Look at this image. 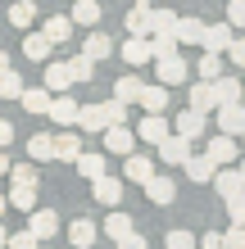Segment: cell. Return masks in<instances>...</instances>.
I'll return each instance as SVG.
<instances>
[{
	"instance_id": "6da1fadb",
	"label": "cell",
	"mask_w": 245,
	"mask_h": 249,
	"mask_svg": "<svg viewBox=\"0 0 245 249\" xmlns=\"http://www.w3.org/2000/svg\"><path fill=\"white\" fill-rule=\"evenodd\" d=\"M9 177H14V186H9L5 204L19 209V213H32L37 209V172L27 168V163H19V168H9Z\"/></svg>"
},
{
	"instance_id": "7a4b0ae2",
	"label": "cell",
	"mask_w": 245,
	"mask_h": 249,
	"mask_svg": "<svg viewBox=\"0 0 245 249\" xmlns=\"http://www.w3.org/2000/svg\"><path fill=\"white\" fill-rule=\"evenodd\" d=\"M150 59H154V77H159V86H182V82H186V72H191V68H186V59L177 54V46L154 50Z\"/></svg>"
},
{
	"instance_id": "3957f363",
	"label": "cell",
	"mask_w": 245,
	"mask_h": 249,
	"mask_svg": "<svg viewBox=\"0 0 245 249\" xmlns=\"http://www.w3.org/2000/svg\"><path fill=\"white\" fill-rule=\"evenodd\" d=\"M172 131H177V136H186V141H200V136L209 131V113H200V109L186 105L177 118H172Z\"/></svg>"
},
{
	"instance_id": "277c9868",
	"label": "cell",
	"mask_w": 245,
	"mask_h": 249,
	"mask_svg": "<svg viewBox=\"0 0 245 249\" xmlns=\"http://www.w3.org/2000/svg\"><path fill=\"white\" fill-rule=\"evenodd\" d=\"M100 136H105V150H109V154H132V150H136V131L127 127V123H109Z\"/></svg>"
},
{
	"instance_id": "5b68a950",
	"label": "cell",
	"mask_w": 245,
	"mask_h": 249,
	"mask_svg": "<svg viewBox=\"0 0 245 249\" xmlns=\"http://www.w3.org/2000/svg\"><path fill=\"white\" fill-rule=\"evenodd\" d=\"M213 113H218V131L223 136H241L245 131V105L241 100H227V105H218Z\"/></svg>"
},
{
	"instance_id": "8992f818",
	"label": "cell",
	"mask_w": 245,
	"mask_h": 249,
	"mask_svg": "<svg viewBox=\"0 0 245 249\" xmlns=\"http://www.w3.org/2000/svg\"><path fill=\"white\" fill-rule=\"evenodd\" d=\"M154 145H159V159H164L168 168H182V163H186V154H191V141L177 136V131H168V136H164V141H154Z\"/></svg>"
},
{
	"instance_id": "52a82bcc",
	"label": "cell",
	"mask_w": 245,
	"mask_h": 249,
	"mask_svg": "<svg viewBox=\"0 0 245 249\" xmlns=\"http://www.w3.org/2000/svg\"><path fill=\"white\" fill-rule=\"evenodd\" d=\"M141 186H146V199L150 204H172V199H177V181L164 177V172H150Z\"/></svg>"
},
{
	"instance_id": "ba28073f",
	"label": "cell",
	"mask_w": 245,
	"mask_h": 249,
	"mask_svg": "<svg viewBox=\"0 0 245 249\" xmlns=\"http://www.w3.org/2000/svg\"><path fill=\"white\" fill-rule=\"evenodd\" d=\"M46 118H50V123H59V127H73V123H77V100H68V91L50 95V105H46Z\"/></svg>"
},
{
	"instance_id": "9c48e42d",
	"label": "cell",
	"mask_w": 245,
	"mask_h": 249,
	"mask_svg": "<svg viewBox=\"0 0 245 249\" xmlns=\"http://www.w3.org/2000/svg\"><path fill=\"white\" fill-rule=\"evenodd\" d=\"M209 181L218 186V195H223V199H232V195H245V172H236L232 163H223V168L213 172Z\"/></svg>"
},
{
	"instance_id": "30bf717a",
	"label": "cell",
	"mask_w": 245,
	"mask_h": 249,
	"mask_svg": "<svg viewBox=\"0 0 245 249\" xmlns=\"http://www.w3.org/2000/svg\"><path fill=\"white\" fill-rule=\"evenodd\" d=\"M205 159H209V163H236V136H223V131H218V136H209V145H205Z\"/></svg>"
},
{
	"instance_id": "8fae6325",
	"label": "cell",
	"mask_w": 245,
	"mask_h": 249,
	"mask_svg": "<svg viewBox=\"0 0 245 249\" xmlns=\"http://www.w3.org/2000/svg\"><path fill=\"white\" fill-rule=\"evenodd\" d=\"M91 195H95V204H109V209H118V204H123V181L105 172V177H95V181H91Z\"/></svg>"
},
{
	"instance_id": "7c38bea8",
	"label": "cell",
	"mask_w": 245,
	"mask_h": 249,
	"mask_svg": "<svg viewBox=\"0 0 245 249\" xmlns=\"http://www.w3.org/2000/svg\"><path fill=\"white\" fill-rule=\"evenodd\" d=\"M232 36H236V32H232L227 23H205V27H200V50H218V54H223V46H227Z\"/></svg>"
},
{
	"instance_id": "4fadbf2b",
	"label": "cell",
	"mask_w": 245,
	"mask_h": 249,
	"mask_svg": "<svg viewBox=\"0 0 245 249\" xmlns=\"http://www.w3.org/2000/svg\"><path fill=\"white\" fill-rule=\"evenodd\" d=\"M136 105L146 109V113H164V109H168V86H159V82H154V86H146V82H141Z\"/></svg>"
},
{
	"instance_id": "5bb4252c",
	"label": "cell",
	"mask_w": 245,
	"mask_h": 249,
	"mask_svg": "<svg viewBox=\"0 0 245 249\" xmlns=\"http://www.w3.org/2000/svg\"><path fill=\"white\" fill-rule=\"evenodd\" d=\"M27 231H32L37 240H50L55 231H59V217H55L50 209H32L27 213Z\"/></svg>"
},
{
	"instance_id": "9a60e30c",
	"label": "cell",
	"mask_w": 245,
	"mask_h": 249,
	"mask_svg": "<svg viewBox=\"0 0 245 249\" xmlns=\"http://www.w3.org/2000/svg\"><path fill=\"white\" fill-rule=\"evenodd\" d=\"M73 18H64V14H55V18H46V27H41V36L50 41V46H68V36H73Z\"/></svg>"
},
{
	"instance_id": "2e32d148",
	"label": "cell",
	"mask_w": 245,
	"mask_h": 249,
	"mask_svg": "<svg viewBox=\"0 0 245 249\" xmlns=\"http://www.w3.org/2000/svg\"><path fill=\"white\" fill-rule=\"evenodd\" d=\"M200 27H205V18L186 14V18L172 23V41H177V46H200Z\"/></svg>"
},
{
	"instance_id": "e0dca14e",
	"label": "cell",
	"mask_w": 245,
	"mask_h": 249,
	"mask_svg": "<svg viewBox=\"0 0 245 249\" xmlns=\"http://www.w3.org/2000/svg\"><path fill=\"white\" fill-rule=\"evenodd\" d=\"M50 145H55V159H64V163H73V159L82 154V136L77 131H59V136H50Z\"/></svg>"
},
{
	"instance_id": "ac0fdd59",
	"label": "cell",
	"mask_w": 245,
	"mask_h": 249,
	"mask_svg": "<svg viewBox=\"0 0 245 249\" xmlns=\"http://www.w3.org/2000/svg\"><path fill=\"white\" fill-rule=\"evenodd\" d=\"M168 131H172V127H168L164 113H146V118H141V127H136V141H150V145H154V141H164Z\"/></svg>"
},
{
	"instance_id": "d6986e66",
	"label": "cell",
	"mask_w": 245,
	"mask_h": 249,
	"mask_svg": "<svg viewBox=\"0 0 245 249\" xmlns=\"http://www.w3.org/2000/svg\"><path fill=\"white\" fill-rule=\"evenodd\" d=\"M123 64H132V68L150 64V36H127L123 41Z\"/></svg>"
},
{
	"instance_id": "ffe728a7",
	"label": "cell",
	"mask_w": 245,
	"mask_h": 249,
	"mask_svg": "<svg viewBox=\"0 0 245 249\" xmlns=\"http://www.w3.org/2000/svg\"><path fill=\"white\" fill-rule=\"evenodd\" d=\"M73 168L82 172L86 181H95V177H105V172H109V168H105V154H95V150H82V154L73 159Z\"/></svg>"
},
{
	"instance_id": "44dd1931",
	"label": "cell",
	"mask_w": 245,
	"mask_h": 249,
	"mask_svg": "<svg viewBox=\"0 0 245 249\" xmlns=\"http://www.w3.org/2000/svg\"><path fill=\"white\" fill-rule=\"evenodd\" d=\"M150 172H154V159H150V154H136V150L127 154V163H123V177H127V181H136V186H141Z\"/></svg>"
},
{
	"instance_id": "7402d4cb",
	"label": "cell",
	"mask_w": 245,
	"mask_h": 249,
	"mask_svg": "<svg viewBox=\"0 0 245 249\" xmlns=\"http://www.w3.org/2000/svg\"><path fill=\"white\" fill-rule=\"evenodd\" d=\"M68 86H73V77H68V64L64 59H46V91L50 95H59V91H68Z\"/></svg>"
},
{
	"instance_id": "603a6c76",
	"label": "cell",
	"mask_w": 245,
	"mask_h": 249,
	"mask_svg": "<svg viewBox=\"0 0 245 249\" xmlns=\"http://www.w3.org/2000/svg\"><path fill=\"white\" fill-rule=\"evenodd\" d=\"M73 127H82V136H100V131H105L100 105H77V123H73Z\"/></svg>"
},
{
	"instance_id": "cb8c5ba5",
	"label": "cell",
	"mask_w": 245,
	"mask_h": 249,
	"mask_svg": "<svg viewBox=\"0 0 245 249\" xmlns=\"http://www.w3.org/2000/svg\"><path fill=\"white\" fill-rule=\"evenodd\" d=\"M14 105H23L27 113H46V105H50V91H46V86H23Z\"/></svg>"
},
{
	"instance_id": "d4e9b609",
	"label": "cell",
	"mask_w": 245,
	"mask_h": 249,
	"mask_svg": "<svg viewBox=\"0 0 245 249\" xmlns=\"http://www.w3.org/2000/svg\"><path fill=\"white\" fill-rule=\"evenodd\" d=\"M32 23H37V0H14V5H9V27L27 32Z\"/></svg>"
},
{
	"instance_id": "484cf974",
	"label": "cell",
	"mask_w": 245,
	"mask_h": 249,
	"mask_svg": "<svg viewBox=\"0 0 245 249\" xmlns=\"http://www.w3.org/2000/svg\"><path fill=\"white\" fill-rule=\"evenodd\" d=\"M182 172H186V177H191V181H200V186H205V181L213 177V172H218V163H209L205 154H186V163H182Z\"/></svg>"
},
{
	"instance_id": "4316f807",
	"label": "cell",
	"mask_w": 245,
	"mask_h": 249,
	"mask_svg": "<svg viewBox=\"0 0 245 249\" xmlns=\"http://www.w3.org/2000/svg\"><path fill=\"white\" fill-rule=\"evenodd\" d=\"M50 50H55V46H50L41 32H23V54H27L32 64H46V59H50Z\"/></svg>"
},
{
	"instance_id": "83f0119b",
	"label": "cell",
	"mask_w": 245,
	"mask_h": 249,
	"mask_svg": "<svg viewBox=\"0 0 245 249\" xmlns=\"http://www.w3.org/2000/svg\"><path fill=\"white\" fill-rule=\"evenodd\" d=\"M68 240H73L77 249H91V245L100 240V231H95V222H91V217H77V222L68 227Z\"/></svg>"
},
{
	"instance_id": "f1b7e54d",
	"label": "cell",
	"mask_w": 245,
	"mask_h": 249,
	"mask_svg": "<svg viewBox=\"0 0 245 249\" xmlns=\"http://www.w3.org/2000/svg\"><path fill=\"white\" fill-rule=\"evenodd\" d=\"M136 91H141V72H123L113 82V100H123V105H136Z\"/></svg>"
},
{
	"instance_id": "f546056e",
	"label": "cell",
	"mask_w": 245,
	"mask_h": 249,
	"mask_svg": "<svg viewBox=\"0 0 245 249\" xmlns=\"http://www.w3.org/2000/svg\"><path fill=\"white\" fill-rule=\"evenodd\" d=\"M82 54H86V59H95V64H100V59H109V54H113V41H109V36H105V32L95 27V32L86 36V50H82Z\"/></svg>"
},
{
	"instance_id": "4dcf8cb0",
	"label": "cell",
	"mask_w": 245,
	"mask_h": 249,
	"mask_svg": "<svg viewBox=\"0 0 245 249\" xmlns=\"http://www.w3.org/2000/svg\"><path fill=\"white\" fill-rule=\"evenodd\" d=\"M195 77H200V82L223 77V54H218V50H205V54H200V64H195Z\"/></svg>"
},
{
	"instance_id": "1f68e13d",
	"label": "cell",
	"mask_w": 245,
	"mask_h": 249,
	"mask_svg": "<svg viewBox=\"0 0 245 249\" xmlns=\"http://www.w3.org/2000/svg\"><path fill=\"white\" fill-rule=\"evenodd\" d=\"M186 100H191V109H200V113H213V109H218V100H213V86H209V82H195Z\"/></svg>"
},
{
	"instance_id": "d6a6232c",
	"label": "cell",
	"mask_w": 245,
	"mask_h": 249,
	"mask_svg": "<svg viewBox=\"0 0 245 249\" xmlns=\"http://www.w3.org/2000/svg\"><path fill=\"white\" fill-rule=\"evenodd\" d=\"M146 23H150V0H136V5L127 9V32H132V36H146Z\"/></svg>"
},
{
	"instance_id": "836d02e7",
	"label": "cell",
	"mask_w": 245,
	"mask_h": 249,
	"mask_svg": "<svg viewBox=\"0 0 245 249\" xmlns=\"http://www.w3.org/2000/svg\"><path fill=\"white\" fill-rule=\"evenodd\" d=\"M27 159H32V163H46V159H55V145H50V136H46V131L27 136Z\"/></svg>"
},
{
	"instance_id": "e575fe53",
	"label": "cell",
	"mask_w": 245,
	"mask_h": 249,
	"mask_svg": "<svg viewBox=\"0 0 245 249\" xmlns=\"http://www.w3.org/2000/svg\"><path fill=\"white\" fill-rule=\"evenodd\" d=\"M68 64V77L73 82H91L95 77V59H86V54H73V59H64Z\"/></svg>"
},
{
	"instance_id": "d590c367",
	"label": "cell",
	"mask_w": 245,
	"mask_h": 249,
	"mask_svg": "<svg viewBox=\"0 0 245 249\" xmlns=\"http://www.w3.org/2000/svg\"><path fill=\"white\" fill-rule=\"evenodd\" d=\"M209 86H213V100H218V105H227V100H241V82H236V77H213Z\"/></svg>"
},
{
	"instance_id": "8d00e7d4",
	"label": "cell",
	"mask_w": 245,
	"mask_h": 249,
	"mask_svg": "<svg viewBox=\"0 0 245 249\" xmlns=\"http://www.w3.org/2000/svg\"><path fill=\"white\" fill-rule=\"evenodd\" d=\"M127 231H132V217H127L123 209L105 217V236H109V240H123V236H127Z\"/></svg>"
},
{
	"instance_id": "74e56055",
	"label": "cell",
	"mask_w": 245,
	"mask_h": 249,
	"mask_svg": "<svg viewBox=\"0 0 245 249\" xmlns=\"http://www.w3.org/2000/svg\"><path fill=\"white\" fill-rule=\"evenodd\" d=\"M73 23H82V27L100 23V5L95 0H73Z\"/></svg>"
},
{
	"instance_id": "f35d334b",
	"label": "cell",
	"mask_w": 245,
	"mask_h": 249,
	"mask_svg": "<svg viewBox=\"0 0 245 249\" xmlns=\"http://www.w3.org/2000/svg\"><path fill=\"white\" fill-rule=\"evenodd\" d=\"M19 91H23V77L14 68H5L0 72V100H19Z\"/></svg>"
},
{
	"instance_id": "ab89813d",
	"label": "cell",
	"mask_w": 245,
	"mask_h": 249,
	"mask_svg": "<svg viewBox=\"0 0 245 249\" xmlns=\"http://www.w3.org/2000/svg\"><path fill=\"white\" fill-rule=\"evenodd\" d=\"M100 118H105V127L109 123H127V105L123 100H105V105H100Z\"/></svg>"
},
{
	"instance_id": "60d3db41",
	"label": "cell",
	"mask_w": 245,
	"mask_h": 249,
	"mask_svg": "<svg viewBox=\"0 0 245 249\" xmlns=\"http://www.w3.org/2000/svg\"><path fill=\"white\" fill-rule=\"evenodd\" d=\"M227 27H232V32L245 27V0H232V5H227Z\"/></svg>"
},
{
	"instance_id": "b9f144b4",
	"label": "cell",
	"mask_w": 245,
	"mask_h": 249,
	"mask_svg": "<svg viewBox=\"0 0 245 249\" xmlns=\"http://www.w3.org/2000/svg\"><path fill=\"white\" fill-rule=\"evenodd\" d=\"M164 245H168V249H195V236L177 227V231H168V240H164Z\"/></svg>"
},
{
	"instance_id": "7bdbcfd3",
	"label": "cell",
	"mask_w": 245,
	"mask_h": 249,
	"mask_svg": "<svg viewBox=\"0 0 245 249\" xmlns=\"http://www.w3.org/2000/svg\"><path fill=\"white\" fill-rule=\"evenodd\" d=\"M227 204V217H232L236 227H245V195H232V199H223Z\"/></svg>"
},
{
	"instance_id": "ee69618b",
	"label": "cell",
	"mask_w": 245,
	"mask_h": 249,
	"mask_svg": "<svg viewBox=\"0 0 245 249\" xmlns=\"http://www.w3.org/2000/svg\"><path fill=\"white\" fill-rule=\"evenodd\" d=\"M223 249H245V227H236V222L227 227L223 231Z\"/></svg>"
},
{
	"instance_id": "f6af8a7d",
	"label": "cell",
	"mask_w": 245,
	"mask_h": 249,
	"mask_svg": "<svg viewBox=\"0 0 245 249\" xmlns=\"http://www.w3.org/2000/svg\"><path fill=\"white\" fill-rule=\"evenodd\" d=\"M41 240L32 236V231H19V236H5V249H37Z\"/></svg>"
},
{
	"instance_id": "bcb514c9",
	"label": "cell",
	"mask_w": 245,
	"mask_h": 249,
	"mask_svg": "<svg viewBox=\"0 0 245 249\" xmlns=\"http://www.w3.org/2000/svg\"><path fill=\"white\" fill-rule=\"evenodd\" d=\"M113 245H118V249H146V240H141L136 231H127V236H123V240H113Z\"/></svg>"
},
{
	"instance_id": "7dc6e473",
	"label": "cell",
	"mask_w": 245,
	"mask_h": 249,
	"mask_svg": "<svg viewBox=\"0 0 245 249\" xmlns=\"http://www.w3.org/2000/svg\"><path fill=\"white\" fill-rule=\"evenodd\" d=\"M5 145H14V123L0 118V150H5Z\"/></svg>"
},
{
	"instance_id": "c3c4849f",
	"label": "cell",
	"mask_w": 245,
	"mask_h": 249,
	"mask_svg": "<svg viewBox=\"0 0 245 249\" xmlns=\"http://www.w3.org/2000/svg\"><path fill=\"white\" fill-rule=\"evenodd\" d=\"M195 249H223V236H218V231H209L205 240H195Z\"/></svg>"
},
{
	"instance_id": "681fc988",
	"label": "cell",
	"mask_w": 245,
	"mask_h": 249,
	"mask_svg": "<svg viewBox=\"0 0 245 249\" xmlns=\"http://www.w3.org/2000/svg\"><path fill=\"white\" fill-rule=\"evenodd\" d=\"M5 172H9V159H5V150H0V177H5Z\"/></svg>"
},
{
	"instance_id": "f907efd6",
	"label": "cell",
	"mask_w": 245,
	"mask_h": 249,
	"mask_svg": "<svg viewBox=\"0 0 245 249\" xmlns=\"http://www.w3.org/2000/svg\"><path fill=\"white\" fill-rule=\"evenodd\" d=\"M5 68H9V54H5V50H0V72H5Z\"/></svg>"
},
{
	"instance_id": "816d5d0a",
	"label": "cell",
	"mask_w": 245,
	"mask_h": 249,
	"mask_svg": "<svg viewBox=\"0 0 245 249\" xmlns=\"http://www.w3.org/2000/svg\"><path fill=\"white\" fill-rule=\"evenodd\" d=\"M5 213H9V204H5V195H0V217H5Z\"/></svg>"
},
{
	"instance_id": "f5cc1de1",
	"label": "cell",
	"mask_w": 245,
	"mask_h": 249,
	"mask_svg": "<svg viewBox=\"0 0 245 249\" xmlns=\"http://www.w3.org/2000/svg\"><path fill=\"white\" fill-rule=\"evenodd\" d=\"M5 236H9V231H5V227H0V249H5Z\"/></svg>"
}]
</instances>
